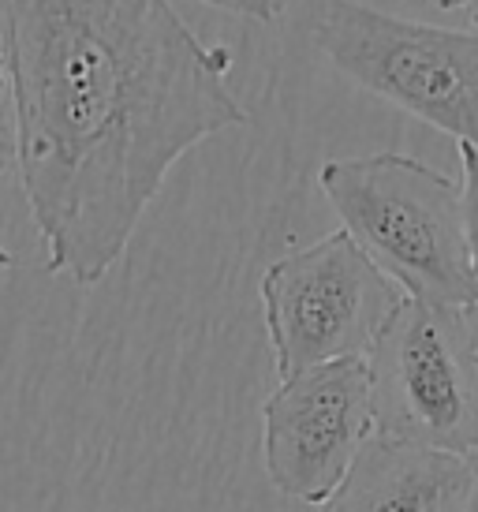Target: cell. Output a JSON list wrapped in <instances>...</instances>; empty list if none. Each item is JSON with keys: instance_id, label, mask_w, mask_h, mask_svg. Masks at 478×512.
I'll use <instances>...</instances> for the list:
<instances>
[{"instance_id": "obj_1", "label": "cell", "mask_w": 478, "mask_h": 512, "mask_svg": "<svg viewBox=\"0 0 478 512\" xmlns=\"http://www.w3.org/2000/svg\"><path fill=\"white\" fill-rule=\"evenodd\" d=\"M15 165L45 270L94 288L124 258L169 169L251 113L232 49L169 0H0Z\"/></svg>"}, {"instance_id": "obj_2", "label": "cell", "mask_w": 478, "mask_h": 512, "mask_svg": "<svg viewBox=\"0 0 478 512\" xmlns=\"http://www.w3.org/2000/svg\"><path fill=\"white\" fill-rule=\"evenodd\" d=\"M318 187L344 232L404 296L452 311L475 303L464 187L452 176L389 150L325 161Z\"/></svg>"}, {"instance_id": "obj_3", "label": "cell", "mask_w": 478, "mask_h": 512, "mask_svg": "<svg viewBox=\"0 0 478 512\" xmlns=\"http://www.w3.org/2000/svg\"><path fill=\"white\" fill-rule=\"evenodd\" d=\"M314 45L355 86L478 150V15L471 30L396 19L363 0H329Z\"/></svg>"}, {"instance_id": "obj_4", "label": "cell", "mask_w": 478, "mask_h": 512, "mask_svg": "<svg viewBox=\"0 0 478 512\" xmlns=\"http://www.w3.org/2000/svg\"><path fill=\"white\" fill-rule=\"evenodd\" d=\"M366 367L374 434L452 456L478 453V341L467 311L404 296Z\"/></svg>"}, {"instance_id": "obj_5", "label": "cell", "mask_w": 478, "mask_h": 512, "mask_svg": "<svg viewBox=\"0 0 478 512\" xmlns=\"http://www.w3.org/2000/svg\"><path fill=\"white\" fill-rule=\"evenodd\" d=\"M277 378L366 359L404 292L340 228L303 251L269 262L258 281Z\"/></svg>"}, {"instance_id": "obj_6", "label": "cell", "mask_w": 478, "mask_h": 512, "mask_svg": "<svg viewBox=\"0 0 478 512\" xmlns=\"http://www.w3.org/2000/svg\"><path fill=\"white\" fill-rule=\"evenodd\" d=\"M374 438L366 359H337L284 378L262 404V464L281 498L325 505Z\"/></svg>"}, {"instance_id": "obj_7", "label": "cell", "mask_w": 478, "mask_h": 512, "mask_svg": "<svg viewBox=\"0 0 478 512\" xmlns=\"http://www.w3.org/2000/svg\"><path fill=\"white\" fill-rule=\"evenodd\" d=\"M467 486V456L374 434L318 512H464Z\"/></svg>"}, {"instance_id": "obj_8", "label": "cell", "mask_w": 478, "mask_h": 512, "mask_svg": "<svg viewBox=\"0 0 478 512\" xmlns=\"http://www.w3.org/2000/svg\"><path fill=\"white\" fill-rule=\"evenodd\" d=\"M464 161V214H467V247H471V273H475V303L467 307V322L478 341V150L460 146Z\"/></svg>"}, {"instance_id": "obj_9", "label": "cell", "mask_w": 478, "mask_h": 512, "mask_svg": "<svg viewBox=\"0 0 478 512\" xmlns=\"http://www.w3.org/2000/svg\"><path fill=\"white\" fill-rule=\"evenodd\" d=\"M15 165V124H12V105H8V90H4V79H0V180L4 172ZM19 266V258L0 243V277L12 273Z\"/></svg>"}, {"instance_id": "obj_10", "label": "cell", "mask_w": 478, "mask_h": 512, "mask_svg": "<svg viewBox=\"0 0 478 512\" xmlns=\"http://www.w3.org/2000/svg\"><path fill=\"white\" fill-rule=\"evenodd\" d=\"M198 4H210V8L228 15H243L254 23H277L292 8V0H198Z\"/></svg>"}, {"instance_id": "obj_11", "label": "cell", "mask_w": 478, "mask_h": 512, "mask_svg": "<svg viewBox=\"0 0 478 512\" xmlns=\"http://www.w3.org/2000/svg\"><path fill=\"white\" fill-rule=\"evenodd\" d=\"M467 468H471V486H467L464 512H478V453L467 456Z\"/></svg>"}, {"instance_id": "obj_12", "label": "cell", "mask_w": 478, "mask_h": 512, "mask_svg": "<svg viewBox=\"0 0 478 512\" xmlns=\"http://www.w3.org/2000/svg\"><path fill=\"white\" fill-rule=\"evenodd\" d=\"M426 4H434L437 12H456V8H464L471 0H426Z\"/></svg>"}, {"instance_id": "obj_13", "label": "cell", "mask_w": 478, "mask_h": 512, "mask_svg": "<svg viewBox=\"0 0 478 512\" xmlns=\"http://www.w3.org/2000/svg\"><path fill=\"white\" fill-rule=\"evenodd\" d=\"M0 79H4V49H0Z\"/></svg>"}]
</instances>
